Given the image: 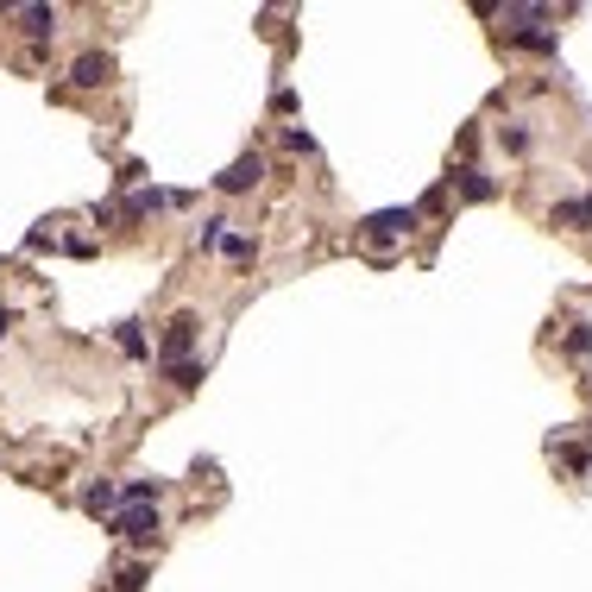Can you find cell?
Instances as JSON below:
<instances>
[{
	"label": "cell",
	"instance_id": "obj_12",
	"mask_svg": "<svg viewBox=\"0 0 592 592\" xmlns=\"http://www.w3.org/2000/svg\"><path fill=\"white\" fill-rule=\"evenodd\" d=\"M139 586H145V567H126V573L114 580V592H139Z\"/></svg>",
	"mask_w": 592,
	"mask_h": 592
},
{
	"label": "cell",
	"instance_id": "obj_2",
	"mask_svg": "<svg viewBox=\"0 0 592 592\" xmlns=\"http://www.w3.org/2000/svg\"><path fill=\"white\" fill-rule=\"evenodd\" d=\"M410 228H416V208H385V214L365 220V240H372V246H391V240H404Z\"/></svg>",
	"mask_w": 592,
	"mask_h": 592
},
{
	"label": "cell",
	"instance_id": "obj_8",
	"mask_svg": "<svg viewBox=\"0 0 592 592\" xmlns=\"http://www.w3.org/2000/svg\"><path fill=\"white\" fill-rule=\"evenodd\" d=\"M220 252L246 265V259H252V240H246V234H220Z\"/></svg>",
	"mask_w": 592,
	"mask_h": 592
},
{
	"label": "cell",
	"instance_id": "obj_11",
	"mask_svg": "<svg viewBox=\"0 0 592 592\" xmlns=\"http://www.w3.org/2000/svg\"><path fill=\"white\" fill-rule=\"evenodd\" d=\"M120 347H126V353H145V334H139V322H126V328H120Z\"/></svg>",
	"mask_w": 592,
	"mask_h": 592
},
{
	"label": "cell",
	"instance_id": "obj_6",
	"mask_svg": "<svg viewBox=\"0 0 592 592\" xmlns=\"http://www.w3.org/2000/svg\"><path fill=\"white\" fill-rule=\"evenodd\" d=\"M20 20H26V32H32V38H44V32H57V13H51V7H26Z\"/></svg>",
	"mask_w": 592,
	"mask_h": 592
},
{
	"label": "cell",
	"instance_id": "obj_5",
	"mask_svg": "<svg viewBox=\"0 0 592 592\" xmlns=\"http://www.w3.org/2000/svg\"><path fill=\"white\" fill-rule=\"evenodd\" d=\"M95 83H108V57H76V89H95Z\"/></svg>",
	"mask_w": 592,
	"mask_h": 592
},
{
	"label": "cell",
	"instance_id": "obj_9",
	"mask_svg": "<svg viewBox=\"0 0 592 592\" xmlns=\"http://www.w3.org/2000/svg\"><path fill=\"white\" fill-rule=\"evenodd\" d=\"M152 498H158V479H132L126 485V504H152Z\"/></svg>",
	"mask_w": 592,
	"mask_h": 592
},
{
	"label": "cell",
	"instance_id": "obj_7",
	"mask_svg": "<svg viewBox=\"0 0 592 592\" xmlns=\"http://www.w3.org/2000/svg\"><path fill=\"white\" fill-rule=\"evenodd\" d=\"M83 504H89V510H95V516H108V510H114V504H120V492H114V485H95V492H89V498H83Z\"/></svg>",
	"mask_w": 592,
	"mask_h": 592
},
{
	"label": "cell",
	"instance_id": "obj_3",
	"mask_svg": "<svg viewBox=\"0 0 592 592\" xmlns=\"http://www.w3.org/2000/svg\"><path fill=\"white\" fill-rule=\"evenodd\" d=\"M114 530L132 536V542H158V510H152V504H126V510L114 516Z\"/></svg>",
	"mask_w": 592,
	"mask_h": 592
},
{
	"label": "cell",
	"instance_id": "obj_4",
	"mask_svg": "<svg viewBox=\"0 0 592 592\" xmlns=\"http://www.w3.org/2000/svg\"><path fill=\"white\" fill-rule=\"evenodd\" d=\"M259 177H265V164H259V158H234V164H228V177H220V189L240 196V189H252Z\"/></svg>",
	"mask_w": 592,
	"mask_h": 592
},
{
	"label": "cell",
	"instance_id": "obj_1",
	"mask_svg": "<svg viewBox=\"0 0 592 592\" xmlns=\"http://www.w3.org/2000/svg\"><path fill=\"white\" fill-rule=\"evenodd\" d=\"M189 347H196V316H177V322L164 328V347H158L164 372H177V365H189Z\"/></svg>",
	"mask_w": 592,
	"mask_h": 592
},
{
	"label": "cell",
	"instance_id": "obj_10",
	"mask_svg": "<svg viewBox=\"0 0 592 592\" xmlns=\"http://www.w3.org/2000/svg\"><path fill=\"white\" fill-rule=\"evenodd\" d=\"M460 189H467V196H492V183H485L479 171H460Z\"/></svg>",
	"mask_w": 592,
	"mask_h": 592
},
{
	"label": "cell",
	"instance_id": "obj_13",
	"mask_svg": "<svg viewBox=\"0 0 592 592\" xmlns=\"http://www.w3.org/2000/svg\"><path fill=\"white\" fill-rule=\"evenodd\" d=\"M7 328H13V316H7V309H0V334H7Z\"/></svg>",
	"mask_w": 592,
	"mask_h": 592
}]
</instances>
